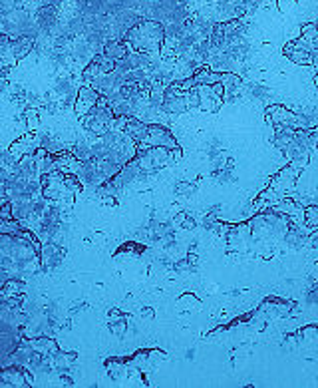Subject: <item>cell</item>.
I'll list each match as a JSON object with an SVG mask.
<instances>
[{
  "instance_id": "6",
  "label": "cell",
  "mask_w": 318,
  "mask_h": 388,
  "mask_svg": "<svg viewBox=\"0 0 318 388\" xmlns=\"http://www.w3.org/2000/svg\"><path fill=\"white\" fill-rule=\"evenodd\" d=\"M28 341H30V346L36 352H40V355H44V357L48 358H52L60 350L56 341H54L52 337H48V334H38V337H32Z\"/></svg>"
},
{
  "instance_id": "11",
  "label": "cell",
  "mask_w": 318,
  "mask_h": 388,
  "mask_svg": "<svg viewBox=\"0 0 318 388\" xmlns=\"http://www.w3.org/2000/svg\"><path fill=\"white\" fill-rule=\"evenodd\" d=\"M109 328H111V332H116L118 337H121V334H123V330H125V323H123V321L111 323V325H109Z\"/></svg>"
},
{
  "instance_id": "2",
  "label": "cell",
  "mask_w": 318,
  "mask_h": 388,
  "mask_svg": "<svg viewBox=\"0 0 318 388\" xmlns=\"http://www.w3.org/2000/svg\"><path fill=\"white\" fill-rule=\"evenodd\" d=\"M40 267L44 271H52L54 267H58L66 255V249L60 247L56 241H44L42 249H40Z\"/></svg>"
},
{
  "instance_id": "1",
  "label": "cell",
  "mask_w": 318,
  "mask_h": 388,
  "mask_svg": "<svg viewBox=\"0 0 318 388\" xmlns=\"http://www.w3.org/2000/svg\"><path fill=\"white\" fill-rule=\"evenodd\" d=\"M125 42L132 48H136V52L157 50L159 44L163 42V26L153 20H141L127 30Z\"/></svg>"
},
{
  "instance_id": "12",
  "label": "cell",
  "mask_w": 318,
  "mask_h": 388,
  "mask_svg": "<svg viewBox=\"0 0 318 388\" xmlns=\"http://www.w3.org/2000/svg\"><path fill=\"white\" fill-rule=\"evenodd\" d=\"M60 382H62V386H74V380H72L70 376H66V374L60 376Z\"/></svg>"
},
{
  "instance_id": "5",
  "label": "cell",
  "mask_w": 318,
  "mask_h": 388,
  "mask_svg": "<svg viewBox=\"0 0 318 388\" xmlns=\"http://www.w3.org/2000/svg\"><path fill=\"white\" fill-rule=\"evenodd\" d=\"M34 46H36V38L30 34H20L12 38V44H10V56L20 62V60L28 58L32 52H34Z\"/></svg>"
},
{
  "instance_id": "3",
  "label": "cell",
  "mask_w": 318,
  "mask_h": 388,
  "mask_svg": "<svg viewBox=\"0 0 318 388\" xmlns=\"http://www.w3.org/2000/svg\"><path fill=\"white\" fill-rule=\"evenodd\" d=\"M58 18H60V8L54 4H42L34 12V22L42 32H52V28L58 24Z\"/></svg>"
},
{
  "instance_id": "10",
  "label": "cell",
  "mask_w": 318,
  "mask_h": 388,
  "mask_svg": "<svg viewBox=\"0 0 318 388\" xmlns=\"http://www.w3.org/2000/svg\"><path fill=\"white\" fill-rule=\"evenodd\" d=\"M22 121L26 124V128L30 130V132H34L36 130V126H38V110L36 108H26L24 110V114H22Z\"/></svg>"
},
{
  "instance_id": "7",
  "label": "cell",
  "mask_w": 318,
  "mask_h": 388,
  "mask_svg": "<svg viewBox=\"0 0 318 388\" xmlns=\"http://www.w3.org/2000/svg\"><path fill=\"white\" fill-rule=\"evenodd\" d=\"M102 54H106L107 58L118 62V60H123L129 54V44L125 40H107L106 44H104Z\"/></svg>"
},
{
  "instance_id": "4",
  "label": "cell",
  "mask_w": 318,
  "mask_h": 388,
  "mask_svg": "<svg viewBox=\"0 0 318 388\" xmlns=\"http://www.w3.org/2000/svg\"><path fill=\"white\" fill-rule=\"evenodd\" d=\"M98 98H100V94L91 88L90 84H84L82 88H78L76 104H74V110H76L78 116L82 118V116H86V114L90 112L91 108H96Z\"/></svg>"
},
{
  "instance_id": "8",
  "label": "cell",
  "mask_w": 318,
  "mask_h": 388,
  "mask_svg": "<svg viewBox=\"0 0 318 388\" xmlns=\"http://www.w3.org/2000/svg\"><path fill=\"white\" fill-rule=\"evenodd\" d=\"M93 62H96L100 74H111V72L116 70V62L111 58H107L106 54H96V56H93Z\"/></svg>"
},
{
  "instance_id": "9",
  "label": "cell",
  "mask_w": 318,
  "mask_h": 388,
  "mask_svg": "<svg viewBox=\"0 0 318 388\" xmlns=\"http://www.w3.org/2000/svg\"><path fill=\"white\" fill-rule=\"evenodd\" d=\"M72 153L76 155L78 162H88V160L93 157V155H91V146H90V144H86V142H80V144H76V146L72 148Z\"/></svg>"
}]
</instances>
